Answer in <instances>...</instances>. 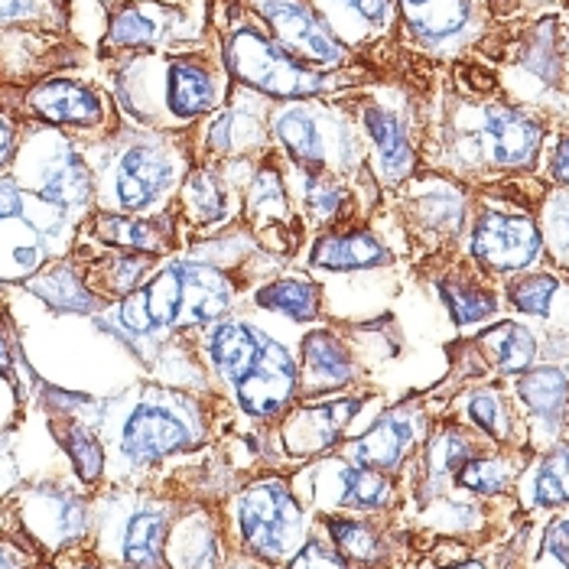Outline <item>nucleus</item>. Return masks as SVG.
<instances>
[{
  "mask_svg": "<svg viewBox=\"0 0 569 569\" xmlns=\"http://www.w3.org/2000/svg\"><path fill=\"white\" fill-rule=\"evenodd\" d=\"M94 430L104 442V479L133 482L160 462L209 442L206 397L167 385H137L98 403Z\"/></svg>",
  "mask_w": 569,
  "mask_h": 569,
  "instance_id": "nucleus-1",
  "label": "nucleus"
},
{
  "mask_svg": "<svg viewBox=\"0 0 569 569\" xmlns=\"http://www.w3.org/2000/svg\"><path fill=\"white\" fill-rule=\"evenodd\" d=\"M94 176V209L121 216H160L173 209L179 182L192 157L173 133L131 131L118 137L104 157L88 160Z\"/></svg>",
  "mask_w": 569,
  "mask_h": 569,
  "instance_id": "nucleus-2",
  "label": "nucleus"
},
{
  "mask_svg": "<svg viewBox=\"0 0 569 569\" xmlns=\"http://www.w3.org/2000/svg\"><path fill=\"white\" fill-rule=\"evenodd\" d=\"M221 62L234 86L251 88L270 101H309L351 86L342 69H316L273 43L254 13L244 17L241 10H231V20L221 30Z\"/></svg>",
  "mask_w": 569,
  "mask_h": 569,
  "instance_id": "nucleus-3",
  "label": "nucleus"
},
{
  "mask_svg": "<svg viewBox=\"0 0 569 569\" xmlns=\"http://www.w3.org/2000/svg\"><path fill=\"white\" fill-rule=\"evenodd\" d=\"M358 124H349L339 108L322 101H287L270 111V140L287 163L316 167L342 176L351 189L361 186L368 157L358 140Z\"/></svg>",
  "mask_w": 569,
  "mask_h": 569,
  "instance_id": "nucleus-4",
  "label": "nucleus"
},
{
  "mask_svg": "<svg viewBox=\"0 0 569 569\" xmlns=\"http://www.w3.org/2000/svg\"><path fill=\"white\" fill-rule=\"evenodd\" d=\"M176 518L173 498L104 491L91 501L94 553L118 569H167L163 547Z\"/></svg>",
  "mask_w": 569,
  "mask_h": 569,
  "instance_id": "nucleus-5",
  "label": "nucleus"
},
{
  "mask_svg": "<svg viewBox=\"0 0 569 569\" xmlns=\"http://www.w3.org/2000/svg\"><path fill=\"white\" fill-rule=\"evenodd\" d=\"M231 527L238 543L270 567H287L307 543L312 515L297 498L290 479L267 476L248 482L231 501Z\"/></svg>",
  "mask_w": 569,
  "mask_h": 569,
  "instance_id": "nucleus-6",
  "label": "nucleus"
},
{
  "mask_svg": "<svg viewBox=\"0 0 569 569\" xmlns=\"http://www.w3.org/2000/svg\"><path fill=\"white\" fill-rule=\"evenodd\" d=\"M17 527V543L33 553L76 550L91 537V501L69 482H33L0 501Z\"/></svg>",
  "mask_w": 569,
  "mask_h": 569,
  "instance_id": "nucleus-7",
  "label": "nucleus"
},
{
  "mask_svg": "<svg viewBox=\"0 0 569 569\" xmlns=\"http://www.w3.org/2000/svg\"><path fill=\"white\" fill-rule=\"evenodd\" d=\"M293 485L309 515H375L388 511L397 498L391 476L355 466L339 452L312 459L307 472L293 476Z\"/></svg>",
  "mask_w": 569,
  "mask_h": 569,
  "instance_id": "nucleus-8",
  "label": "nucleus"
},
{
  "mask_svg": "<svg viewBox=\"0 0 569 569\" xmlns=\"http://www.w3.org/2000/svg\"><path fill=\"white\" fill-rule=\"evenodd\" d=\"M241 221L248 224V231L267 251L290 258V261L300 254V248L307 241V228L293 209L287 176H283L277 153L258 157L251 173L244 176V182H241Z\"/></svg>",
  "mask_w": 569,
  "mask_h": 569,
  "instance_id": "nucleus-9",
  "label": "nucleus"
},
{
  "mask_svg": "<svg viewBox=\"0 0 569 569\" xmlns=\"http://www.w3.org/2000/svg\"><path fill=\"white\" fill-rule=\"evenodd\" d=\"M273 43L316 69H346L351 49L319 17L312 0H244Z\"/></svg>",
  "mask_w": 569,
  "mask_h": 569,
  "instance_id": "nucleus-10",
  "label": "nucleus"
},
{
  "mask_svg": "<svg viewBox=\"0 0 569 569\" xmlns=\"http://www.w3.org/2000/svg\"><path fill=\"white\" fill-rule=\"evenodd\" d=\"M228 98V69L206 52H167L160 72L163 128H186L216 114Z\"/></svg>",
  "mask_w": 569,
  "mask_h": 569,
  "instance_id": "nucleus-11",
  "label": "nucleus"
},
{
  "mask_svg": "<svg viewBox=\"0 0 569 569\" xmlns=\"http://www.w3.org/2000/svg\"><path fill=\"white\" fill-rule=\"evenodd\" d=\"M251 167H248V173H251ZM244 176H234L228 163H219V167L199 163L186 173L173 199L176 221H179L186 244L209 238V234H219L228 224L241 219V182H244Z\"/></svg>",
  "mask_w": 569,
  "mask_h": 569,
  "instance_id": "nucleus-12",
  "label": "nucleus"
},
{
  "mask_svg": "<svg viewBox=\"0 0 569 569\" xmlns=\"http://www.w3.org/2000/svg\"><path fill=\"white\" fill-rule=\"evenodd\" d=\"M365 395H336L297 400L277 423V442L290 459H319L342 446L351 420L361 413Z\"/></svg>",
  "mask_w": 569,
  "mask_h": 569,
  "instance_id": "nucleus-13",
  "label": "nucleus"
},
{
  "mask_svg": "<svg viewBox=\"0 0 569 569\" xmlns=\"http://www.w3.org/2000/svg\"><path fill=\"white\" fill-rule=\"evenodd\" d=\"M270 98L244 86L231 88L228 104L202 131L199 153L206 167L231 163V160H254L267 153L270 140Z\"/></svg>",
  "mask_w": 569,
  "mask_h": 569,
  "instance_id": "nucleus-14",
  "label": "nucleus"
},
{
  "mask_svg": "<svg viewBox=\"0 0 569 569\" xmlns=\"http://www.w3.org/2000/svg\"><path fill=\"white\" fill-rule=\"evenodd\" d=\"M27 192L43 199L46 206L82 224L94 209V176L88 160L62 137H56L27 176H13Z\"/></svg>",
  "mask_w": 569,
  "mask_h": 569,
  "instance_id": "nucleus-15",
  "label": "nucleus"
},
{
  "mask_svg": "<svg viewBox=\"0 0 569 569\" xmlns=\"http://www.w3.org/2000/svg\"><path fill=\"white\" fill-rule=\"evenodd\" d=\"M293 263L303 267L307 273L339 277V273H368V270L391 267L395 254L378 231H371L365 221H351L309 234Z\"/></svg>",
  "mask_w": 569,
  "mask_h": 569,
  "instance_id": "nucleus-16",
  "label": "nucleus"
},
{
  "mask_svg": "<svg viewBox=\"0 0 569 569\" xmlns=\"http://www.w3.org/2000/svg\"><path fill=\"white\" fill-rule=\"evenodd\" d=\"M231 395H234L238 410L254 423H270L283 417L300 400L297 355L290 351V346L270 339L258 365L241 378V385Z\"/></svg>",
  "mask_w": 569,
  "mask_h": 569,
  "instance_id": "nucleus-17",
  "label": "nucleus"
},
{
  "mask_svg": "<svg viewBox=\"0 0 569 569\" xmlns=\"http://www.w3.org/2000/svg\"><path fill=\"white\" fill-rule=\"evenodd\" d=\"M469 251L476 263H482L495 273H527L540 251H543V234L537 221L527 216H508L498 209H485L472 224Z\"/></svg>",
  "mask_w": 569,
  "mask_h": 569,
  "instance_id": "nucleus-18",
  "label": "nucleus"
},
{
  "mask_svg": "<svg viewBox=\"0 0 569 569\" xmlns=\"http://www.w3.org/2000/svg\"><path fill=\"white\" fill-rule=\"evenodd\" d=\"M79 238H86L98 248L133 251V254H150V258H170L186 248L173 209L160 216H121V212L91 209L88 219L79 224Z\"/></svg>",
  "mask_w": 569,
  "mask_h": 569,
  "instance_id": "nucleus-19",
  "label": "nucleus"
},
{
  "mask_svg": "<svg viewBox=\"0 0 569 569\" xmlns=\"http://www.w3.org/2000/svg\"><path fill=\"white\" fill-rule=\"evenodd\" d=\"M283 176H287V189L293 199V209L303 221L309 234L326 231V228H339V224H351L358 219L355 209H361L358 189H351L342 176L329 173V170H316V167H297L280 160Z\"/></svg>",
  "mask_w": 569,
  "mask_h": 569,
  "instance_id": "nucleus-20",
  "label": "nucleus"
},
{
  "mask_svg": "<svg viewBox=\"0 0 569 569\" xmlns=\"http://www.w3.org/2000/svg\"><path fill=\"white\" fill-rule=\"evenodd\" d=\"M196 339H199V361H206V371L216 375L228 391L241 385V378L258 365V358L270 342L261 326L241 312H231L219 322L206 326Z\"/></svg>",
  "mask_w": 569,
  "mask_h": 569,
  "instance_id": "nucleus-21",
  "label": "nucleus"
},
{
  "mask_svg": "<svg viewBox=\"0 0 569 569\" xmlns=\"http://www.w3.org/2000/svg\"><path fill=\"white\" fill-rule=\"evenodd\" d=\"M297 368H300V400L346 391L361 378L355 351L342 339L339 326L332 322H316L300 339Z\"/></svg>",
  "mask_w": 569,
  "mask_h": 569,
  "instance_id": "nucleus-22",
  "label": "nucleus"
},
{
  "mask_svg": "<svg viewBox=\"0 0 569 569\" xmlns=\"http://www.w3.org/2000/svg\"><path fill=\"white\" fill-rule=\"evenodd\" d=\"M186 13L179 3L163 0H124L111 10L104 52H137V49H160L182 37Z\"/></svg>",
  "mask_w": 569,
  "mask_h": 569,
  "instance_id": "nucleus-23",
  "label": "nucleus"
},
{
  "mask_svg": "<svg viewBox=\"0 0 569 569\" xmlns=\"http://www.w3.org/2000/svg\"><path fill=\"white\" fill-rule=\"evenodd\" d=\"M543 143V124L518 108L508 104H485L479 128H476V147L488 163L518 170L530 167L537 150Z\"/></svg>",
  "mask_w": 569,
  "mask_h": 569,
  "instance_id": "nucleus-24",
  "label": "nucleus"
},
{
  "mask_svg": "<svg viewBox=\"0 0 569 569\" xmlns=\"http://www.w3.org/2000/svg\"><path fill=\"white\" fill-rule=\"evenodd\" d=\"M420 433H423V417L413 407H397L381 420H375L361 437L342 442L336 452L346 456L355 466L395 476L403 466V459L410 456V449L417 446Z\"/></svg>",
  "mask_w": 569,
  "mask_h": 569,
  "instance_id": "nucleus-25",
  "label": "nucleus"
},
{
  "mask_svg": "<svg viewBox=\"0 0 569 569\" xmlns=\"http://www.w3.org/2000/svg\"><path fill=\"white\" fill-rule=\"evenodd\" d=\"M355 124L368 143V160L375 167V179L385 186H397L417 167V153L410 143V131L407 121L397 114L395 108L378 104V101H365L358 104Z\"/></svg>",
  "mask_w": 569,
  "mask_h": 569,
  "instance_id": "nucleus-26",
  "label": "nucleus"
},
{
  "mask_svg": "<svg viewBox=\"0 0 569 569\" xmlns=\"http://www.w3.org/2000/svg\"><path fill=\"white\" fill-rule=\"evenodd\" d=\"M27 111L52 128L94 131L108 124V104L98 88L79 79H46L27 91Z\"/></svg>",
  "mask_w": 569,
  "mask_h": 569,
  "instance_id": "nucleus-27",
  "label": "nucleus"
},
{
  "mask_svg": "<svg viewBox=\"0 0 569 569\" xmlns=\"http://www.w3.org/2000/svg\"><path fill=\"white\" fill-rule=\"evenodd\" d=\"M248 307L283 316L297 326H316L326 316V290L312 273L290 263L280 273L263 280L261 287L251 293Z\"/></svg>",
  "mask_w": 569,
  "mask_h": 569,
  "instance_id": "nucleus-28",
  "label": "nucleus"
},
{
  "mask_svg": "<svg viewBox=\"0 0 569 569\" xmlns=\"http://www.w3.org/2000/svg\"><path fill=\"white\" fill-rule=\"evenodd\" d=\"M167 569H219L224 563L221 525L199 505L179 511L163 547Z\"/></svg>",
  "mask_w": 569,
  "mask_h": 569,
  "instance_id": "nucleus-29",
  "label": "nucleus"
},
{
  "mask_svg": "<svg viewBox=\"0 0 569 569\" xmlns=\"http://www.w3.org/2000/svg\"><path fill=\"white\" fill-rule=\"evenodd\" d=\"M27 293H33L37 300H43L46 307L56 316H98L108 307L91 287L86 283V270L82 261L69 251L66 258L46 263L40 273H33L27 283Z\"/></svg>",
  "mask_w": 569,
  "mask_h": 569,
  "instance_id": "nucleus-30",
  "label": "nucleus"
},
{
  "mask_svg": "<svg viewBox=\"0 0 569 569\" xmlns=\"http://www.w3.org/2000/svg\"><path fill=\"white\" fill-rule=\"evenodd\" d=\"M98 248V244H94ZM76 254V251H72ZM79 258V254H76ZM82 261L86 270V283L104 300V303H118L128 293H133L163 258H150V254H133V251H114V248H98Z\"/></svg>",
  "mask_w": 569,
  "mask_h": 569,
  "instance_id": "nucleus-31",
  "label": "nucleus"
},
{
  "mask_svg": "<svg viewBox=\"0 0 569 569\" xmlns=\"http://www.w3.org/2000/svg\"><path fill=\"white\" fill-rule=\"evenodd\" d=\"M397 7L410 33L430 49L462 40L476 17V0H397Z\"/></svg>",
  "mask_w": 569,
  "mask_h": 569,
  "instance_id": "nucleus-32",
  "label": "nucleus"
},
{
  "mask_svg": "<svg viewBox=\"0 0 569 569\" xmlns=\"http://www.w3.org/2000/svg\"><path fill=\"white\" fill-rule=\"evenodd\" d=\"M515 391L521 397L530 417L550 430L560 433L569 413V371L560 365H533L525 375L515 378Z\"/></svg>",
  "mask_w": 569,
  "mask_h": 569,
  "instance_id": "nucleus-33",
  "label": "nucleus"
},
{
  "mask_svg": "<svg viewBox=\"0 0 569 569\" xmlns=\"http://www.w3.org/2000/svg\"><path fill=\"white\" fill-rule=\"evenodd\" d=\"M49 430H52L56 442L66 449L69 462L76 466V476L88 488L104 482V469H108L104 442L98 437L91 417H49Z\"/></svg>",
  "mask_w": 569,
  "mask_h": 569,
  "instance_id": "nucleus-34",
  "label": "nucleus"
},
{
  "mask_svg": "<svg viewBox=\"0 0 569 569\" xmlns=\"http://www.w3.org/2000/svg\"><path fill=\"white\" fill-rule=\"evenodd\" d=\"M329 30L346 43V30L355 37H378L395 27V0H312Z\"/></svg>",
  "mask_w": 569,
  "mask_h": 569,
  "instance_id": "nucleus-35",
  "label": "nucleus"
},
{
  "mask_svg": "<svg viewBox=\"0 0 569 569\" xmlns=\"http://www.w3.org/2000/svg\"><path fill=\"white\" fill-rule=\"evenodd\" d=\"M319 527L326 530V537L339 547V553L358 563V567H381L388 547L378 533V527L371 521H361L355 515H322Z\"/></svg>",
  "mask_w": 569,
  "mask_h": 569,
  "instance_id": "nucleus-36",
  "label": "nucleus"
},
{
  "mask_svg": "<svg viewBox=\"0 0 569 569\" xmlns=\"http://www.w3.org/2000/svg\"><path fill=\"white\" fill-rule=\"evenodd\" d=\"M479 342L488 351V358L495 361V368L501 375H511V378L525 375L527 368H533V361H537V339H533V332L525 329L521 322H511V319L495 322L491 329H485L482 336H479Z\"/></svg>",
  "mask_w": 569,
  "mask_h": 569,
  "instance_id": "nucleus-37",
  "label": "nucleus"
},
{
  "mask_svg": "<svg viewBox=\"0 0 569 569\" xmlns=\"http://www.w3.org/2000/svg\"><path fill=\"white\" fill-rule=\"evenodd\" d=\"M439 297L449 309L452 322L459 329H472V326H482L488 322L495 312H498V297L495 290L479 287V283H469V280H456V277H442L437 283Z\"/></svg>",
  "mask_w": 569,
  "mask_h": 569,
  "instance_id": "nucleus-38",
  "label": "nucleus"
},
{
  "mask_svg": "<svg viewBox=\"0 0 569 569\" xmlns=\"http://www.w3.org/2000/svg\"><path fill=\"white\" fill-rule=\"evenodd\" d=\"M476 456H482L479 452V442L469 437L462 427H442L437 437L430 439V449H427L430 482H446L449 476H456Z\"/></svg>",
  "mask_w": 569,
  "mask_h": 569,
  "instance_id": "nucleus-39",
  "label": "nucleus"
},
{
  "mask_svg": "<svg viewBox=\"0 0 569 569\" xmlns=\"http://www.w3.org/2000/svg\"><path fill=\"white\" fill-rule=\"evenodd\" d=\"M530 505L537 508H560L569 505V442L557 446L540 459L530 479Z\"/></svg>",
  "mask_w": 569,
  "mask_h": 569,
  "instance_id": "nucleus-40",
  "label": "nucleus"
},
{
  "mask_svg": "<svg viewBox=\"0 0 569 569\" xmlns=\"http://www.w3.org/2000/svg\"><path fill=\"white\" fill-rule=\"evenodd\" d=\"M560 293L563 283L553 273H518L508 283V303L521 316H533V319H547L557 307Z\"/></svg>",
  "mask_w": 569,
  "mask_h": 569,
  "instance_id": "nucleus-41",
  "label": "nucleus"
},
{
  "mask_svg": "<svg viewBox=\"0 0 569 569\" xmlns=\"http://www.w3.org/2000/svg\"><path fill=\"white\" fill-rule=\"evenodd\" d=\"M515 479V469L508 459H495V456H476L469 459L459 472H456V482L476 495L485 498H495V495H505L508 485Z\"/></svg>",
  "mask_w": 569,
  "mask_h": 569,
  "instance_id": "nucleus-42",
  "label": "nucleus"
},
{
  "mask_svg": "<svg viewBox=\"0 0 569 569\" xmlns=\"http://www.w3.org/2000/svg\"><path fill=\"white\" fill-rule=\"evenodd\" d=\"M466 417L488 433L491 439L505 442L511 437V413H508V403L505 397L498 395L495 388H479L466 397Z\"/></svg>",
  "mask_w": 569,
  "mask_h": 569,
  "instance_id": "nucleus-43",
  "label": "nucleus"
},
{
  "mask_svg": "<svg viewBox=\"0 0 569 569\" xmlns=\"http://www.w3.org/2000/svg\"><path fill=\"white\" fill-rule=\"evenodd\" d=\"M287 569H355L339 553V547L326 537V530L319 525H312L307 543L293 553V560L287 563Z\"/></svg>",
  "mask_w": 569,
  "mask_h": 569,
  "instance_id": "nucleus-44",
  "label": "nucleus"
},
{
  "mask_svg": "<svg viewBox=\"0 0 569 569\" xmlns=\"http://www.w3.org/2000/svg\"><path fill=\"white\" fill-rule=\"evenodd\" d=\"M543 241L550 244V251L560 258V263H569V192H557L547 202L543 212Z\"/></svg>",
  "mask_w": 569,
  "mask_h": 569,
  "instance_id": "nucleus-45",
  "label": "nucleus"
},
{
  "mask_svg": "<svg viewBox=\"0 0 569 569\" xmlns=\"http://www.w3.org/2000/svg\"><path fill=\"white\" fill-rule=\"evenodd\" d=\"M49 20H56L52 0H0V27L49 23Z\"/></svg>",
  "mask_w": 569,
  "mask_h": 569,
  "instance_id": "nucleus-46",
  "label": "nucleus"
},
{
  "mask_svg": "<svg viewBox=\"0 0 569 569\" xmlns=\"http://www.w3.org/2000/svg\"><path fill=\"white\" fill-rule=\"evenodd\" d=\"M0 375H3L17 391H23V375H30V371H27V361H23V355H20V346H17V339H13V332H10V322H3V319H0Z\"/></svg>",
  "mask_w": 569,
  "mask_h": 569,
  "instance_id": "nucleus-47",
  "label": "nucleus"
},
{
  "mask_svg": "<svg viewBox=\"0 0 569 569\" xmlns=\"http://www.w3.org/2000/svg\"><path fill=\"white\" fill-rule=\"evenodd\" d=\"M543 557L560 569H569V518H560L543 533Z\"/></svg>",
  "mask_w": 569,
  "mask_h": 569,
  "instance_id": "nucleus-48",
  "label": "nucleus"
},
{
  "mask_svg": "<svg viewBox=\"0 0 569 569\" xmlns=\"http://www.w3.org/2000/svg\"><path fill=\"white\" fill-rule=\"evenodd\" d=\"M30 206V192L13 179V176L0 173V221L13 219V216H23Z\"/></svg>",
  "mask_w": 569,
  "mask_h": 569,
  "instance_id": "nucleus-49",
  "label": "nucleus"
},
{
  "mask_svg": "<svg viewBox=\"0 0 569 569\" xmlns=\"http://www.w3.org/2000/svg\"><path fill=\"white\" fill-rule=\"evenodd\" d=\"M37 563H40V553L0 533V569H33Z\"/></svg>",
  "mask_w": 569,
  "mask_h": 569,
  "instance_id": "nucleus-50",
  "label": "nucleus"
},
{
  "mask_svg": "<svg viewBox=\"0 0 569 569\" xmlns=\"http://www.w3.org/2000/svg\"><path fill=\"white\" fill-rule=\"evenodd\" d=\"M17 150H20V131L13 128V121L0 114V170H7L17 160Z\"/></svg>",
  "mask_w": 569,
  "mask_h": 569,
  "instance_id": "nucleus-51",
  "label": "nucleus"
},
{
  "mask_svg": "<svg viewBox=\"0 0 569 569\" xmlns=\"http://www.w3.org/2000/svg\"><path fill=\"white\" fill-rule=\"evenodd\" d=\"M550 176H553L560 186H567L569 189V133L567 137H560V140H557V147H553V157H550Z\"/></svg>",
  "mask_w": 569,
  "mask_h": 569,
  "instance_id": "nucleus-52",
  "label": "nucleus"
},
{
  "mask_svg": "<svg viewBox=\"0 0 569 569\" xmlns=\"http://www.w3.org/2000/svg\"><path fill=\"white\" fill-rule=\"evenodd\" d=\"M17 485V469L10 462V439L0 437V498Z\"/></svg>",
  "mask_w": 569,
  "mask_h": 569,
  "instance_id": "nucleus-53",
  "label": "nucleus"
},
{
  "mask_svg": "<svg viewBox=\"0 0 569 569\" xmlns=\"http://www.w3.org/2000/svg\"><path fill=\"white\" fill-rule=\"evenodd\" d=\"M449 569H485L482 563H462V567H449Z\"/></svg>",
  "mask_w": 569,
  "mask_h": 569,
  "instance_id": "nucleus-54",
  "label": "nucleus"
},
{
  "mask_svg": "<svg viewBox=\"0 0 569 569\" xmlns=\"http://www.w3.org/2000/svg\"><path fill=\"white\" fill-rule=\"evenodd\" d=\"M76 569H101L98 563H86V567H76Z\"/></svg>",
  "mask_w": 569,
  "mask_h": 569,
  "instance_id": "nucleus-55",
  "label": "nucleus"
}]
</instances>
